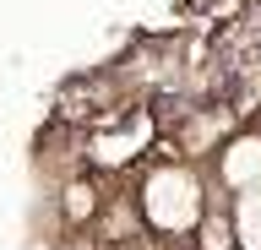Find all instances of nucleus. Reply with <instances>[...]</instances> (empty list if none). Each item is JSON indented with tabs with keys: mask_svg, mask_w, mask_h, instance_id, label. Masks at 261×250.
<instances>
[{
	"mask_svg": "<svg viewBox=\"0 0 261 250\" xmlns=\"http://www.w3.org/2000/svg\"><path fill=\"white\" fill-rule=\"evenodd\" d=\"M136 212L152 234H196V223L207 217V185L191 163H158L142 174V196H136Z\"/></svg>",
	"mask_w": 261,
	"mask_h": 250,
	"instance_id": "1",
	"label": "nucleus"
},
{
	"mask_svg": "<svg viewBox=\"0 0 261 250\" xmlns=\"http://www.w3.org/2000/svg\"><path fill=\"white\" fill-rule=\"evenodd\" d=\"M212 163H218V185H223L228 196L261 185V131H234V136H223V147H218Z\"/></svg>",
	"mask_w": 261,
	"mask_h": 250,
	"instance_id": "2",
	"label": "nucleus"
},
{
	"mask_svg": "<svg viewBox=\"0 0 261 250\" xmlns=\"http://www.w3.org/2000/svg\"><path fill=\"white\" fill-rule=\"evenodd\" d=\"M147 136H152V125H147V120H136L130 131H109V136H98V142H93V158H98L103 169H125L130 158L147 147Z\"/></svg>",
	"mask_w": 261,
	"mask_h": 250,
	"instance_id": "3",
	"label": "nucleus"
},
{
	"mask_svg": "<svg viewBox=\"0 0 261 250\" xmlns=\"http://www.w3.org/2000/svg\"><path fill=\"white\" fill-rule=\"evenodd\" d=\"M228 212H234L240 250H261V185H250V190H234V196H228Z\"/></svg>",
	"mask_w": 261,
	"mask_h": 250,
	"instance_id": "4",
	"label": "nucleus"
},
{
	"mask_svg": "<svg viewBox=\"0 0 261 250\" xmlns=\"http://www.w3.org/2000/svg\"><path fill=\"white\" fill-rule=\"evenodd\" d=\"M196 250H240V234H234V212H207L196 223Z\"/></svg>",
	"mask_w": 261,
	"mask_h": 250,
	"instance_id": "5",
	"label": "nucleus"
},
{
	"mask_svg": "<svg viewBox=\"0 0 261 250\" xmlns=\"http://www.w3.org/2000/svg\"><path fill=\"white\" fill-rule=\"evenodd\" d=\"M98 212V190L93 185H65V217H71V223H87V217Z\"/></svg>",
	"mask_w": 261,
	"mask_h": 250,
	"instance_id": "6",
	"label": "nucleus"
}]
</instances>
